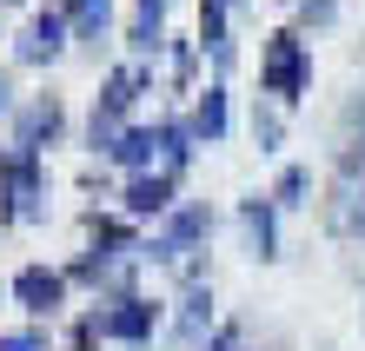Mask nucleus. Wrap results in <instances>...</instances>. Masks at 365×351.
I'll use <instances>...</instances> for the list:
<instances>
[{"label":"nucleus","instance_id":"15","mask_svg":"<svg viewBox=\"0 0 365 351\" xmlns=\"http://www.w3.org/2000/svg\"><path fill=\"white\" fill-rule=\"evenodd\" d=\"M192 133H200L206 146H220V140H226V86H206V100H200V120H192Z\"/></svg>","mask_w":365,"mask_h":351},{"label":"nucleus","instance_id":"2","mask_svg":"<svg viewBox=\"0 0 365 351\" xmlns=\"http://www.w3.org/2000/svg\"><path fill=\"white\" fill-rule=\"evenodd\" d=\"M140 86H146V73H140V67H120V73H106L100 100H93V120H87V140H93V152H113V146H120V120L133 113Z\"/></svg>","mask_w":365,"mask_h":351},{"label":"nucleus","instance_id":"17","mask_svg":"<svg viewBox=\"0 0 365 351\" xmlns=\"http://www.w3.org/2000/svg\"><path fill=\"white\" fill-rule=\"evenodd\" d=\"M73 27L87 33V40H100V27H106V0H73Z\"/></svg>","mask_w":365,"mask_h":351},{"label":"nucleus","instance_id":"5","mask_svg":"<svg viewBox=\"0 0 365 351\" xmlns=\"http://www.w3.org/2000/svg\"><path fill=\"white\" fill-rule=\"evenodd\" d=\"M206 232H212V212H206V206H173V212H166V226H160V239L146 246V258L173 266V258L192 252V239H206Z\"/></svg>","mask_w":365,"mask_h":351},{"label":"nucleus","instance_id":"13","mask_svg":"<svg viewBox=\"0 0 365 351\" xmlns=\"http://www.w3.org/2000/svg\"><path fill=\"white\" fill-rule=\"evenodd\" d=\"M206 325H212V298H206V292H192V298L180 305V325H173V345H180V351H192V345H200V332H206Z\"/></svg>","mask_w":365,"mask_h":351},{"label":"nucleus","instance_id":"14","mask_svg":"<svg viewBox=\"0 0 365 351\" xmlns=\"http://www.w3.org/2000/svg\"><path fill=\"white\" fill-rule=\"evenodd\" d=\"M200 47L212 53V67H232V40H226V7L206 0V20H200Z\"/></svg>","mask_w":365,"mask_h":351},{"label":"nucleus","instance_id":"8","mask_svg":"<svg viewBox=\"0 0 365 351\" xmlns=\"http://www.w3.org/2000/svg\"><path fill=\"white\" fill-rule=\"evenodd\" d=\"M14 298L27 305L34 318H53L60 305H67V272H47V266H27L14 278Z\"/></svg>","mask_w":365,"mask_h":351},{"label":"nucleus","instance_id":"10","mask_svg":"<svg viewBox=\"0 0 365 351\" xmlns=\"http://www.w3.org/2000/svg\"><path fill=\"white\" fill-rule=\"evenodd\" d=\"M126 212L133 219H166L173 212V172H140L126 186Z\"/></svg>","mask_w":365,"mask_h":351},{"label":"nucleus","instance_id":"20","mask_svg":"<svg viewBox=\"0 0 365 351\" xmlns=\"http://www.w3.org/2000/svg\"><path fill=\"white\" fill-rule=\"evenodd\" d=\"M332 14H339V0H306V20H312V27H326Z\"/></svg>","mask_w":365,"mask_h":351},{"label":"nucleus","instance_id":"3","mask_svg":"<svg viewBox=\"0 0 365 351\" xmlns=\"http://www.w3.org/2000/svg\"><path fill=\"white\" fill-rule=\"evenodd\" d=\"M0 186H7V219H14V226H27V219L47 212V172H40V152H27V146L0 152Z\"/></svg>","mask_w":365,"mask_h":351},{"label":"nucleus","instance_id":"9","mask_svg":"<svg viewBox=\"0 0 365 351\" xmlns=\"http://www.w3.org/2000/svg\"><path fill=\"white\" fill-rule=\"evenodd\" d=\"M60 47H67V14H34L27 40H20V60L27 67H47V60H60Z\"/></svg>","mask_w":365,"mask_h":351},{"label":"nucleus","instance_id":"16","mask_svg":"<svg viewBox=\"0 0 365 351\" xmlns=\"http://www.w3.org/2000/svg\"><path fill=\"white\" fill-rule=\"evenodd\" d=\"M306 192H312V172H306V166H286V172H279L272 206H306Z\"/></svg>","mask_w":365,"mask_h":351},{"label":"nucleus","instance_id":"12","mask_svg":"<svg viewBox=\"0 0 365 351\" xmlns=\"http://www.w3.org/2000/svg\"><path fill=\"white\" fill-rule=\"evenodd\" d=\"M240 219H246L252 258H279V239H272V199H246V206H240Z\"/></svg>","mask_w":365,"mask_h":351},{"label":"nucleus","instance_id":"7","mask_svg":"<svg viewBox=\"0 0 365 351\" xmlns=\"http://www.w3.org/2000/svg\"><path fill=\"white\" fill-rule=\"evenodd\" d=\"M332 159H339V172H365V86L346 93V106L332 120Z\"/></svg>","mask_w":365,"mask_h":351},{"label":"nucleus","instance_id":"1","mask_svg":"<svg viewBox=\"0 0 365 351\" xmlns=\"http://www.w3.org/2000/svg\"><path fill=\"white\" fill-rule=\"evenodd\" d=\"M259 86H266L279 106H292V100L312 86V53H306V40H299V33H272V40H266Z\"/></svg>","mask_w":365,"mask_h":351},{"label":"nucleus","instance_id":"18","mask_svg":"<svg viewBox=\"0 0 365 351\" xmlns=\"http://www.w3.org/2000/svg\"><path fill=\"white\" fill-rule=\"evenodd\" d=\"M252 133H259V146H266V152L279 146V133H286V126H279V106H259V113H252Z\"/></svg>","mask_w":365,"mask_h":351},{"label":"nucleus","instance_id":"19","mask_svg":"<svg viewBox=\"0 0 365 351\" xmlns=\"http://www.w3.org/2000/svg\"><path fill=\"white\" fill-rule=\"evenodd\" d=\"M0 351H47V345H40V332H14V338H0Z\"/></svg>","mask_w":365,"mask_h":351},{"label":"nucleus","instance_id":"21","mask_svg":"<svg viewBox=\"0 0 365 351\" xmlns=\"http://www.w3.org/2000/svg\"><path fill=\"white\" fill-rule=\"evenodd\" d=\"M220 7H240V0H220Z\"/></svg>","mask_w":365,"mask_h":351},{"label":"nucleus","instance_id":"11","mask_svg":"<svg viewBox=\"0 0 365 351\" xmlns=\"http://www.w3.org/2000/svg\"><path fill=\"white\" fill-rule=\"evenodd\" d=\"M60 126H67V120H60V100H34L27 113L14 120V146H27V152H40V146H47V140L60 133Z\"/></svg>","mask_w":365,"mask_h":351},{"label":"nucleus","instance_id":"4","mask_svg":"<svg viewBox=\"0 0 365 351\" xmlns=\"http://www.w3.org/2000/svg\"><path fill=\"white\" fill-rule=\"evenodd\" d=\"M319 219H326L332 239H365V172H332Z\"/></svg>","mask_w":365,"mask_h":351},{"label":"nucleus","instance_id":"22","mask_svg":"<svg viewBox=\"0 0 365 351\" xmlns=\"http://www.w3.org/2000/svg\"><path fill=\"white\" fill-rule=\"evenodd\" d=\"M0 7H14V0H0Z\"/></svg>","mask_w":365,"mask_h":351},{"label":"nucleus","instance_id":"6","mask_svg":"<svg viewBox=\"0 0 365 351\" xmlns=\"http://www.w3.org/2000/svg\"><path fill=\"white\" fill-rule=\"evenodd\" d=\"M93 332H100V338H120V345H146V338L160 332V305H153V298H120L113 312L93 318Z\"/></svg>","mask_w":365,"mask_h":351}]
</instances>
